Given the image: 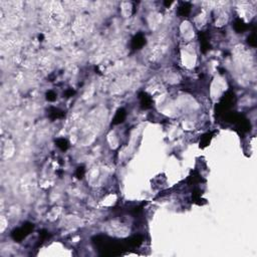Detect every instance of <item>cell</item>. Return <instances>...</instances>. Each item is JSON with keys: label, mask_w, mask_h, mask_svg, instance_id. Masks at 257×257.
Returning <instances> with one entry per match:
<instances>
[{"label": "cell", "mask_w": 257, "mask_h": 257, "mask_svg": "<svg viewBox=\"0 0 257 257\" xmlns=\"http://www.w3.org/2000/svg\"><path fill=\"white\" fill-rule=\"evenodd\" d=\"M33 226L32 225H24L23 227L20 229H17L16 231L13 233V237L14 239H22L23 237H25L28 234V232L32 229Z\"/></svg>", "instance_id": "6da1fadb"}, {"label": "cell", "mask_w": 257, "mask_h": 257, "mask_svg": "<svg viewBox=\"0 0 257 257\" xmlns=\"http://www.w3.org/2000/svg\"><path fill=\"white\" fill-rule=\"evenodd\" d=\"M145 42H146L145 37H144L143 35H142V34H139V35H137V36L133 39V41H132V46H133V48L138 49V48H140V47L143 46V45L145 44Z\"/></svg>", "instance_id": "7a4b0ae2"}, {"label": "cell", "mask_w": 257, "mask_h": 257, "mask_svg": "<svg viewBox=\"0 0 257 257\" xmlns=\"http://www.w3.org/2000/svg\"><path fill=\"white\" fill-rule=\"evenodd\" d=\"M141 103H142V106H143L144 109H149L152 106V99L150 97H148L146 94H141Z\"/></svg>", "instance_id": "3957f363"}, {"label": "cell", "mask_w": 257, "mask_h": 257, "mask_svg": "<svg viewBox=\"0 0 257 257\" xmlns=\"http://www.w3.org/2000/svg\"><path fill=\"white\" fill-rule=\"evenodd\" d=\"M125 118H126V113H125V110H118V112L116 114V116H114L113 122H114V124H121V122H124Z\"/></svg>", "instance_id": "277c9868"}, {"label": "cell", "mask_w": 257, "mask_h": 257, "mask_svg": "<svg viewBox=\"0 0 257 257\" xmlns=\"http://www.w3.org/2000/svg\"><path fill=\"white\" fill-rule=\"evenodd\" d=\"M178 11H179V14L181 15V16H187L191 11V5L189 4V3H184L182 6H180V8H179Z\"/></svg>", "instance_id": "5b68a950"}, {"label": "cell", "mask_w": 257, "mask_h": 257, "mask_svg": "<svg viewBox=\"0 0 257 257\" xmlns=\"http://www.w3.org/2000/svg\"><path fill=\"white\" fill-rule=\"evenodd\" d=\"M234 27H235L236 31L242 32V31H244V30L247 28V26H246V24H245L242 20H241V19H237V20L235 21V24H234Z\"/></svg>", "instance_id": "8992f818"}, {"label": "cell", "mask_w": 257, "mask_h": 257, "mask_svg": "<svg viewBox=\"0 0 257 257\" xmlns=\"http://www.w3.org/2000/svg\"><path fill=\"white\" fill-rule=\"evenodd\" d=\"M56 144H57V147L60 148L61 150H66L67 147H68V144H67V142L64 140V139H59V140H57L56 142Z\"/></svg>", "instance_id": "52a82bcc"}, {"label": "cell", "mask_w": 257, "mask_h": 257, "mask_svg": "<svg viewBox=\"0 0 257 257\" xmlns=\"http://www.w3.org/2000/svg\"><path fill=\"white\" fill-rule=\"evenodd\" d=\"M83 174H84V169L82 167V168H78V170H76V177H78V179L82 178Z\"/></svg>", "instance_id": "ba28073f"}, {"label": "cell", "mask_w": 257, "mask_h": 257, "mask_svg": "<svg viewBox=\"0 0 257 257\" xmlns=\"http://www.w3.org/2000/svg\"><path fill=\"white\" fill-rule=\"evenodd\" d=\"M56 98V95L54 93H52V91H49V93L47 94V99L48 101H54V99Z\"/></svg>", "instance_id": "9c48e42d"}, {"label": "cell", "mask_w": 257, "mask_h": 257, "mask_svg": "<svg viewBox=\"0 0 257 257\" xmlns=\"http://www.w3.org/2000/svg\"><path fill=\"white\" fill-rule=\"evenodd\" d=\"M248 42L252 45V46H255V35L254 34H252V35L248 38Z\"/></svg>", "instance_id": "30bf717a"}, {"label": "cell", "mask_w": 257, "mask_h": 257, "mask_svg": "<svg viewBox=\"0 0 257 257\" xmlns=\"http://www.w3.org/2000/svg\"><path fill=\"white\" fill-rule=\"evenodd\" d=\"M171 3H172V2H168V1H167V2H165V4H166V5H170Z\"/></svg>", "instance_id": "8fae6325"}]
</instances>
